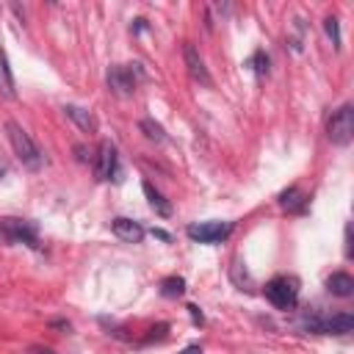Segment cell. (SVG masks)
I'll return each mask as SVG.
<instances>
[{
    "instance_id": "6da1fadb",
    "label": "cell",
    "mask_w": 354,
    "mask_h": 354,
    "mask_svg": "<svg viewBox=\"0 0 354 354\" xmlns=\"http://www.w3.org/2000/svg\"><path fill=\"white\" fill-rule=\"evenodd\" d=\"M6 136H8V144H11L14 155L22 160V166H28V169H39V166H41L44 155H41V149L36 147V141L30 138V133H28L19 122L8 119V122H6Z\"/></svg>"
},
{
    "instance_id": "7a4b0ae2",
    "label": "cell",
    "mask_w": 354,
    "mask_h": 354,
    "mask_svg": "<svg viewBox=\"0 0 354 354\" xmlns=\"http://www.w3.org/2000/svg\"><path fill=\"white\" fill-rule=\"evenodd\" d=\"M326 138L335 144V147H348L351 138H354V108L346 102L340 105L329 122H326Z\"/></svg>"
},
{
    "instance_id": "3957f363",
    "label": "cell",
    "mask_w": 354,
    "mask_h": 354,
    "mask_svg": "<svg viewBox=\"0 0 354 354\" xmlns=\"http://www.w3.org/2000/svg\"><path fill=\"white\" fill-rule=\"evenodd\" d=\"M266 299L277 310H293L299 301V285L290 277H274L266 282Z\"/></svg>"
},
{
    "instance_id": "277c9868",
    "label": "cell",
    "mask_w": 354,
    "mask_h": 354,
    "mask_svg": "<svg viewBox=\"0 0 354 354\" xmlns=\"http://www.w3.org/2000/svg\"><path fill=\"white\" fill-rule=\"evenodd\" d=\"M138 80H144V72H141V64H130V66H111L108 69V86L111 91H116L119 97H130L138 86Z\"/></svg>"
},
{
    "instance_id": "5b68a950",
    "label": "cell",
    "mask_w": 354,
    "mask_h": 354,
    "mask_svg": "<svg viewBox=\"0 0 354 354\" xmlns=\"http://www.w3.org/2000/svg\"><path fill=\"white\" fill-rule=\"evenodd\" d=\"M304 329L321 332V335H348L354 329V315H348V313H335L329 318L310 315V318H304Z\"/></svg>"
},
{
    "instance_id": "8992f818",
    "label": "cell",
    "mask_w": 354,
    "mask_h": 354,
    "mask_svg": "<svg viewBox=\"0 0 354 354\" xmlns=\"http://www.w3.org/2000/svg\"><path fill=\"white\" fill-rule=\"evenodd\" d=\"M0 235L11 243H28V246H36V224L33 221H25V218H0Z\"/></svg>"
},
{
    "instance_id": "52a82bcc",
    "label": "cell",
    "mask_w": 354,
    "mask_h": 354,
    "mask_svg": "<svg viewBox=\"0 0 354 354\" xmlns=\"http://www.w3.org/2000/svg\"><path fill=\"white\" fill-rule=\"evenodd\" d=\"M185 232H188L191 241H199V243H218V241H224V238L232 232V224H230V221H199V224H188Z\"/></svg>"
},
{
    "instance_id": "ba28073f",
    "label": "cell",
    "mask_w": 354,
    "mask_h": 354,
    "mask_svg": "<svg viewBox=\"0 0 354 354\" xmlns=\"http://www.w3.org/2000/svg\"><path fill=\"white\" fill-rule=\"evenodd\" d=\"M119 169V155L116 147L111 141H100L97 147V158H94V177L97 180H111Z\"/></svg>"
},
{
    "instance_id": "9c48e42d",
    "label": "cell",
    "mask_w": 354,
    "mask_h": 354,
    "mask_svg": "<svg viewBox=\"0 0 354 354\" xmlns=\"http://www.w3.org/2000/svg\"><path fill=\"white\" fill-rule=\"evenodd\" d=\"M183 58H185V69H188V75H191L196 83H202V86H213V77H210V72H207V66H205L199 50H196L191 41H185V47H183Z\"/></svg>"
},
{
    "instance_id": "30bf717a",
    "label": "cell",
    "mask_w": 354,
    "mask_h": 354,
    "mask_svg": "<svg viewBox=\"0 0 354 354\" xmlns=\"http://www.w3.org/2000/svg\"><path fill=\"white\" fill-rule=\"evenodd\" d=\"M111 230H113V235L119 241H127V243H141V238H144V227L138 221H133V218H124V216L113 218Z\"/></svg>"
},
{
    "instance_id": "8fae6325",
    "label": "cell",
    "mask_w": 354,
    "mask_h": 354,
    "mask_svg": "<svg viewBox=\"0 0 354 354\" xmlns=\"http://www.w3.org/2000/svg\"><path fill=\"white\" fill-rule=\"evenodd\" d=\"M64 113H66L83 133H97V119H94V113H91L88 108H83V105H64Z\"/></svg>"
},
{
    "instance_id": "7c38bea8",
    "label": "cell",
    "mask_w": 354,
    "mask_h": 354,
    "mask_svg": "<svg viewBox=\"0 0 354 354\" xmlns=\"http://www.w3.org/2000/svg\"><path fill=\"white\" fill-rule=\"evenodd\" d=\"M326 290H329L332 296H340V299L354 296V279H351V274H346V271H335V274L326 279Z\"/></svg>"
},
{
    "instance_id": "4fadbf2b",
    "label": "cell",
    "mask_w": 354,
    "mask_h": 354,
    "mask_svg": "<svg viewBox=\"0 0 354 354\" xmlns=\"http://www.w3.org/2000/svg\"><path fill=\"white\" fill-rule=\"evenodd\" d=\"M141 188H144V196H147V202L152 205V210H155L158 216H171V202H169L152 183H144Z\"/></svg>"
},
{
    "instance_id": "5bb4252c",
    "label": "cell",
    "mask_w": 354,
    "mask_h": 354,
    "mask_svg": "<svg viewBox=\"0 0 354 354\" xmlns=\"http://www.w3.org/2000/svg\"><path fill=\"white\" fill-rule=\"evenodd\" d=\"M279 205H282L285 210H301V207H304V196H301V191H299L296 185H290L288 191L279 194Z\"/></svg>"
},
{
    "instance_id": "9a60e30c",
    "label": "cell",
    "mask_w": 354,
    "mask_h": 354,
    "mask_svg": "<svg viewBox=\"0 0 354 354\" xmlns=\"http://www.w3.org/2000/svg\"><path fill=\"white\" fill-rule=\"evenodd\" d=\"M160 293H163L166 299L183 296V293H185V279H183V277H166V279L160 282Z\"/></svg>"
},
{
    "instance_id": "2e32d148",
    "label": "cell",
    "mask_w": 354,
    "mask_h": 354,
    "mask_svg": "<svg viewBox=\"0 0 354 354\" xmlns=\"http://www.w3.org/2000/svg\"><path fill=\"white\" fill-rule=\"evenodd\" d=\"M138 127H141V133H144L149 141H158V144H160V141L166 138L163 127H160L158 122H152V119H141V122H138Z\"/></svg>"
},
{
    "instance_id": "e0dca14e",
    "label": "cell",
    "mask_w": 354,
    "mask_h": 354,
    "mask_svg": "<svg viewBox=\"0 0 354 354\" xmlns=\"http://www.w3.org/2000/svg\"><path fill=\"white\" fill-rule=\"evenodd\" d=\"M324 30H326V36L332 39V47L340 50V25H337V17H326V19H324Z\"/></svg>"
},
{
    "instance_id": "ac0fdd59",
    "label": "cell",
    "mask_w": 354,
    "mask_h": 354,
    "mask_svg": "<svg viewBox=\"0 0 354 354\" xmlns=\"http://www.w3.org/2000/svg\"><path fill=\"white\" fill-rule=\"evenodd\" d=\"M252 66H254L257 75H266V72H268V55H266L263 50H257V53L252 55Z\"/></svg>"
},
{
    "instance_id": "d6986e66",
    "label": "cell",
    "mask_w": 354,
    "mask_h": 354,
    "mask_svg": "<svg viewBox=\"0 0 354 354\" xmlns=\"http://www.w3.org/2000/svg\"><path fill=\"white\" fill-rule=\"evenodd\" d=\"M0 69H3V77H6V91H8V94H14V77H11L8 58H6V53H3V50H0Z\"/></svg>"
},
{
    "instance_id": "ffe728a7",
    "label": "cell",
    "mask_w": 354,
    "mask_h": 354,
    "mask_svg": "<svg viewBox=\"0 0 354 354\" xmlns=\"http://www.w3.org/2000/svg\"><path fill=\"white\" fill-rule=\"evenodd\" d=\"M30 354H53V351H50V348H41V346H33Z\"/></svg>"
},
{
    "instance_id": "44dd1931",
    "label": "cell",
    "mask_w": 354,
    "mask_h": 354,
    "mask_svg": "<svg viewBox=\"0 0 354 354\" xmlns=\"http://www.w3.org/2000/svg\"><path fill=\"white\" fill-rule=\"evenodd\" d=\"M188 310H191V315H194V321H202V313H199V310H196V307H194V304H191V307H188Z\"/></svg>"
},
{
    "instance_id": "7402d4cb",
    "label": "cell",
    "mask_w": 354,
    "mask_h": 354,
    "mask_svg": "<svg viewBox=\"0 0 354 354\" xmlns=\"http://www.w3.org/2000/svg\"><path fill=\"white\" fill-rule=\"evenodd\" d=\"M155 235H158L160 241H171V238H169V232H163V230H155Z\"/></svg>"
},
{
    "instance_id": "603a6c76",
    "label": "cell",
    "mask_w": 354,
    "mask_h": 354,
    "mask_svg": "<svg viewBox=\"0 0 354 354\" xmlns=\"http://www.w3.org/2000/svg\"><path fill=\"white\" fill-rule=\"evenodd\" d=\"M199 351H202V348H199V346H188V348H185V351H183V354H199Z\"/></svg>"
},
{
    "instance_id": "cb8c5ba5",
    "label": "cell",
    "mask_w": 354,
    "mask_h": 354,
    "mask_svg": "<svg viewBox=\"0 0 354 354\" xmlns=\"http://www.w3.org/2000/svg\"><path fill=\"white\" fill-rule=\"evenodd\" d=\"M3 174H6V166H3V163H0V177H3Z\"/></svg>"
}]
</instances>
